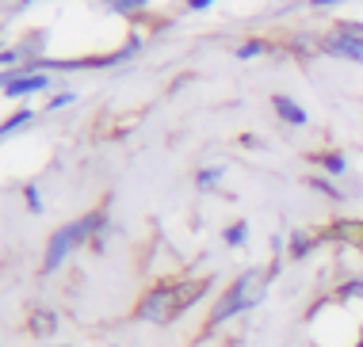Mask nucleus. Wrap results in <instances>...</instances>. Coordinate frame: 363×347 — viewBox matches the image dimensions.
<instances>
[{
  "label": "nucleus",
  "mask_w": 363,
  "mask_h": 347,
  "mask_svg": "<svg viewBox=\"0 0 363 347\" xmlns=\"http://www.w3.org/2000/svg\"><path fill=\"white\" fill-rule=\"evenodd\" d=\"M272 107H276V115L283 118V123H290V126H306V111L298 107L290 95H272Z\"/></svg>",
  "instance_id": "39448f33"
},
{
  "label": "nucleus",
  "mask_w": 363,
  "mask_h": 347,
  "mask_svg": "<svg viewBox=\"0 0 363 347\" xmlns=\"http://www.w3.org/2000/svg\"><path fill=\"white\" fill-rule=\"evenodd\" d=\"M313 160H318V164L325 168L329 176H344V172H348V160H344L341 153H318Z\"/></svg>",
  "instance_id": "6e6552de"
},
{
  "label": "nucleus",
  "mask_w": 363,
  "mask_h": 347,
  "mask_svg": "<svg viewBox=\"0 0 363 347\" xmlns=\"http://www.w3.org/2000/svg\"><path fill=\"white\" fill-rule=\"evenodd\" d=\"M46 84H50V80H46V72H27V77H15L4 92L8 95H31V92H43Z\"/></svg>",
  "instance_id": "423d86ee"
},
{
  "label": "nucleus",
  "mask_w": 363,
  "mask_h": 347,
  "mask_svg": "<svg viewBox=\"0 0 363 347\" xmlns=\"http://www.w3.org/2000/svg\"><path fill=\"white\" fill-rule=\"evenodd\" d=\"M313 245H318V237H313V233H295V237H290V248H287V256H290V260H302V256L310 252Z\"/></svg>",
  "instance_id": "0eeeda50"
},
{
  "label": "nucleus",
  "mask_w": 363,
  "mask_h": 347,
  "mask_svg": "<svg viewBox=\"0 0 363 347\" xmlns=\"http://www.w3.org/2000/svg\"><path fill=\"white\" fill-rule=\"evenodd\" d=\"M218 176H222V168H207V172H199V187H211Z\"/></svg>",
  "instance_id": "2eb2a0df"
},
{
  "label": "nucleus",
  "mask_w": 363,
  "mask_h": 347,
  "mask_svg": "<svg viewBox=\"0 0 363 347\" xmlns=\"http://www.w3.org/2000/svg\"><path fill=\"white\" fill-rule=\"evenodd\" d=\"M31 118H35V111H15L8 123H0V138H4V134H12V130H20V126L31 123Z\"/></svg>",
  "instance_id": "9d476101"
},
{
  "label": "nucleus",
  "mask_w": 363,
  "mask_h": 347,
  "mask_svg": "<svg viewBox=\"0 0 363 347\" xmlns=\"http://www.w3.org/2000/svg\"><path fill=\"white\" fill-rule=\"evenodd\" d=\"M336 31H341V35H352V38H363V23H356V20L336 23Z\"/></svg>",
  "instance_id": "4468645a"
},
{
  "label": "nucleus",
  "mask_w": 363,
  "mask_h": 347,
  "mask_svg": "<svg viewBox=\"0 0 363 347\" xmlns=\"http://www.w3.org/2000/svg\"><path fill=\"white\" fill-rule=\"evenodd\" d=\"M245 233H249V225H245V222H233L230 229H225V245H230V248L245 245Z\"/></svg>",
  "instance_id": "9b49d317"
},
{
  "label": "nucleus",
  "mask_w": 363,
  "mask_h": 347,
  "mask_svg": "<svg viewBox=\"0 0 363 347\" xmlns=\"http://www.w3.org/2000/svg\"><path fill=\"white\" fill-rule=\"evenodd\" d=\"M54 328H58V317H54L50 309H38L35 317H31V332L35 336H50Z\"/></svg>",
  "instance_id": "1a4fd4ad"
},
{
  "label": "nucleus",
  "mask_w": 363,
  "mask_h": 347,
  "mask_svg": "<svg viewBox=\"0 0 363 347\" xmlns=\"http://www.w3.org/2000/svg\"><path fill=\"white\" fill-rule=\"evenodd\" d=\"M264 286H268V275H264V271H245V275H237V279L230 282V290L222 294V302L214 305L207 328H218L222 321H230V317H237V313L253 309V305L264 298Z\"/></svg>",
  "instance_id": "f257e3e1"
},
{
  "label": "nucleus",
  "mask_w": 363,
  "mask_h": 347,
  "mask_svg": "<svg viewBox=\"0 0 363 347\" xmlns=\"http://www.w3.org/2000/svg\"><path fill=\"white\" fill-rule=\"evenodd\" d=\"M66 103H73V92H66V95H58V100H54L50 107H66Z\"/></svg>",
  "instance_id": "a211bd4d"
},
{
  "label": "nucleus",
  "mask_w": 363,
  "mask_h": 347,
  "mask_svg": "<svg viewBox=\"0 0 363 347\" xmlns=\"http://www.w3.org/2000/svg\"><path fill=\"white\" fill-rule=\"evenodd\" d=\"M100 222H103V210H92V214H84L80 222L61 225V229L50 237V248H46V260H43V271H46V275H50V271H58V268H61V260L69 256V248H73V245H80V240H84Z\"/></svg>",
  "instance_id": "7ed1b4c3"
},
{
  "label": "nucleus",
  "mask_w": 363,
  "mask_h": 347,
  "mask_svg": "<svg viewBox=\"0 0 363 347\" xmlns=\"http://www.w3.org/2000/svg\"><path fill=\"white\" fill-rule=\"evenodd\" d=\"M256 54H264V43H260V38H253V43L237 46V58H256Z\"/></svg>",
  "instance_id": "ddd939ff"
},
{
  "label": "nucleus",
  "mask_w": 363,
  "mask_h": 347,
  "mask_svg": "<svg viewBox=\"0 0 363 347\" xmlns=\"http://www.w3.org/2000/svg\"><path fill=\"white\" fill-rule=\"evenodd\" d=\"M211 4H214V0H188L191 12H203V8H211Z\"/></svg>",
  "instance_id": "f3484780"
},
{
  "label": "nucleus",
  "mask_w": 363,
  "mask_h": 347,
  "mask_svg": "<svg viewBox=\"0 0 363 347\" xmlns=\"http://www.w3.org/2000/svg\"><path fill=\"white\" fill-rule=\"evenodd\" d=\"M203 290H207V279L203 282H180V286H161V290H153V294L138 305V317L157 321V325L176 321L199 294H203Z\"/></svg>",
  "instance_id": "f03ea898"
},
{
  "label": "nucleus",
  "mask_w": 363,
  "mask_h": 347,
  "mask_svg": "<svg viewBox=\"0 0 363 347\" xmlns=\"http://www.w3.org/2000/svg\"><path fill=\"white\" fill-rule=\"evenodd\" d=\"M108 4H115V8H123V12H131V8H142L145 0H108Z\"/></svg>",
  "instance_id": "dca6fc26"
},
{
  "label": "nucleus",
  "mask_w": 363,
  "mask_h": 347,
  "mask_svg": "<svg viewBox=\"0 0 363 347\" xmlns=\"http://www.w3.org/2000/svg\"><path fill=\"white\" fill-rule=\"evenodd\" d=\"M313 8H333V4H341V0H310Z\"/></svg>",
  "instance_id": "6ab92c4d"
},
{
  "label": "nucleus",
  "mask_w": 363,
  "mask_h": 347,
  "mask_svg": "<svg viewBox=\"0 0 363 347\" xmlns=\"http://www.w3.org/2000/svg\"><path fill=\"white\" fill-rule=\"evenodd\" d=\"M321 50L333 54V58L363 61V38H352V35H341V31H333V35L321 38Z\"/></svg>",
  "instance_id": "20e7f679"
},
{
  "label": "nucleus",
  "mask_w": 363,
  "mask_h": 347,
  "mask_svg": "<svg viewBox=\"0 0 363 347\" xmlns=\"http://www.w3.org/2000/svg\"><path fill=\"white\" fill-rule=\"evenodd\" d=\"M310 187H313V191H321V195H329V199H336V203L344 199V195H341V191H336L329 180H310Z\"/></svg>",
  "instance_id": "f8f14e48"
}]
</instances>
